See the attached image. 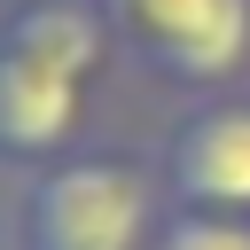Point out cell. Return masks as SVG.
Returning <instances> with one entry per match:
<instances>
[{
  "mask_svg": "<svg viewBox=\"0 0 250 250\" xmlns=\"http://www.w3.org/2000/svg\"><path fill=\"white\" fill-rule=\"evenodd\" d=\"M164 219L156 148H70L16 188V250H156Z\"/></svg>",
  "mask_w": 250,
  "mask_h": 250,
  "instance_id": "obj_1",
  "label": "cell"
},
{
  "mask_svg": "<svg viewBox=\"0 0 250 250\" xmlns=\"http://www.w3.org/2000/svg\"><path fill=\"white\" fill-rule=\"evenodd\" d=\"M117 47L188 94L250 86V0H109Z\"/></svg>",
  "mask_w": 250,
  "mask_h": 250,
  "instance_id": "obj_2",
  "label": "cell"
},
{
  "mask_svg": "<svg viewBox=\"0 0 250 250\" xmlns=\"http://www.w3.org/2000/svg\"><path fill=\"white\" fill-rule=\"evenodd\" d=\"M164 195L172 211H203V219H250V86L234 94H195L164 148H156Z\"/></svg>",
  "mask_w": 250,
  "mask_h": 250,
  "instance_id": "obj_3",
  "label": "cell"
},
{
  "mask_svg": "<svg viewBox=\"0 0 250 250\" xmlns=\"http://www.w3.org/2000/svg\"><path fill=\"white\" fill-rule=\"evenodd\" d=\"M86 102H94V86H78L55 62L0 39V164L39 172V164L70 156L86 133Z\"/></svg>",
  "mask_w": 250,
  "mask_h": 250,
  "instance_id": "obj_4",
  "label": "cell"
},
{
  "mask_svg": "<svg viewBox=\"0 0 250 250\" xmlns=\"http://www.w3.org/2000/svg\"><path fill=\"white\" fill-rule=\"evenodd\" d=\"M0 39L39 55V62H55L78 86H102V70L125 55L117 23H109V0H8L0 8Z\"/></svg>",
  "mask_w": 250,
  "mask_h": 250,
  "instance_id": "obj_5",
  "label": "cell"
},
{
  "mask_svg": "<svg viewBox=\"0 0 250 250\" xmlns=\"http://www.w3.org/2000/svg\"><path fill=\"white\" fill-rule=\"evenodd\" d=\"M156 250H250V219H203V211H172Z\"/></svg>",
  "mask_w": 250,
  "mask_h": 250,
  "instance_id": "obj_6",
  "label": "cell"
}]
</instances>
